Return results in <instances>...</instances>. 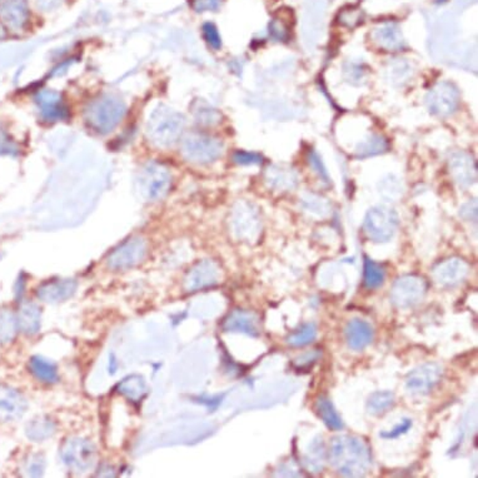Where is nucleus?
Listing matches in <instances>:
<instances>
[{
    "mask_svg": "<svg viewBox=\"0 0 478 478\" xmlns=\"http://www.w3.org/2000/svg\"><path fill=\"white\" fill-rule=\"evenodd\" d=\"M302 208L308 215L326 218L331 213V203L318 194H306L302 198Z\"/></svg>",
    "mask_w": 478,
    "mask_h": 478,
    "instance_id": "72a5a7b5",
    "label": "nucleus"
},
{
    "mask_svg": "<svg viewBox=\"0 0 478 478\" xmlns=\"http://www.w3.org/2000/svg\"><path fill=\"white\" fill-rule=\"evenodd\" d=\"M138 187L144 200L150 202L163 200L171 189V171L162 163L150 162L139 171Z\"/></svg>",
    "mask_w": 478,
    "mask_h": 478,
    "instance_id": "39448f33",
    "label": "nucleus"
},
{
    "mask_svg": "<svg viewBox=\"0 0 478 478\" xmlns=\"http://www.w3.org/2000/svg\"><path fill=\"white\" fill-rule=\"evenodd\" d=\"M320 357V352L318 350H312V352H308L306 355H303L302 357H298L296 359V364L302 368V367H306V366H311V364L314 363L317 359Z\"/></svg>",
    "mask_w": 478,
    "mask_h": 478,
    "instance_id": "603ef678",
    "label": "nucleus"
},
{
    "mask_svg": "<svg viewBox=\"0 0 478 478\" xmlns=\"http://www.w3.org/2000/svg\"><path fill=\"white\" fill-rule=\"evenodd\" d=\"M148 252L147 241L132 237L119 244L107 258L108 267L113 271H127L142 263Z\"/></svg>",
    "mask_w": 478,
    "mask_h": 478,
    "instance_id": "9d476101",
    "label": "nucleus"
},
{
    "mask_svg": "<svg viewBox=\"0 0 478 478\" xmlns=\"http://www.w3.org/2000/svg\"><path fill=\"white\" fill-rule=\"evenodd\" d=\"M372 39L381 49L387 51H398L406 45L400 27L392 22L382 23L377 25L372 32Z\"/></svg>",
    "mask_w": 478,
    "mask_h": 478,
    "instance_id": "4be33fe9",
    "label": "nucleus"
},
{
    "mask_svg": "<svg viewBox=\"0 0 478 478\" xmlns=\"http://www.w3.org/2000/svg\"><path fill=\"white\" fill-rule=\"evenodd\" d=\"M412 426H414V422H412L411 418H403L397 426H394V427H393L392 429H390V431H383V432H381L379 435H381L382 438H385V440H396V438H398L401 435H406L407 432L412 429Z\"/></svg>",
    "mask_w": 478,
    "mask_h": 478,
    "instance_id": "79ce46f5",
    "label": "nucleus"
},
{
    "mask_svg": "<svg viewBox=\"0 0 478 478\" xmlns=\"http://www.w3.org/2000/svg\"><path fill=\"white\" fill-rule=\"evenodd\" d=\"M30 12L27 0H1L0 19L13 32H21L28 25Z\"/></svg>",
    "mask_w": 478,
    "mask_h": 478,
    "instance_id": "6ab92c4d",
    "label": "nucleus"
},
{
    "mask_svg": "<svg viewBox=\"0 0 478 478\" xmlns=\"http://www.w3.org/2000/svg\"><path fill=\"white\" fill-rule=\"evenodd\" d=\"M318 335V328L315 326V323H304L297 329H294L291 335L287 337V343L291 347H304L311 343L314 342V339Z\"/></svg>",
    "mask_w": 478,
    "mask_h": 478,
    "instance_id": "2f4dec72",
    "label": "nucleus"
},
{
    "mask_svg": "<svg viewBox=\"0 0 478 478\" xmlns=\"http://www.w3.org/2000/svg\"><path fill=\"white\" fill-rule=\"evenodd\" d=\"M16 321L18 328L21 329L24 335H36L42 324L40 308L33 302H24L19 308Z\"/></svg>",
    "mask_w": 478,
    "mask_h": 478,
    "instance_id": "b1692460",
    "label": "nucleus"
},
{
    "mask_svg": "<svg viewBox=\"0 0 478 478\" xmlns=\"http://www.w3.org/2000/svg\"><path fill=\"white\" fill-rule=\"evenodd\" d=\"M398 228V215L392 208L377 206L364 217V235L374 243H387L392 239Z\"/></svg>",
    "mask_w": 478,
    "mask_h": 478,
    "instance_id": "0eeeda50",
    "label": "nucleus"
},
{
    "mask_svg": "<svg viewBox=\"0 0 478 478\" xmlns=\"http://www.w3.org/2000/svg\"><path fill=\"white\" fill-rule=\"evenodd\" d=\"M385 271L381 264L364 258L363 283L368 289H377L385 283Z\"/></svg>",
    "mask_w": 478,
    "mask_h": 478,
    "instance_id": "473e14b6",
    "label": "nucleus"
},
{
    "mask_svg": "<svg viewBox=\"0 0 478 478\" xmlns=\"http://www.w3.org/2000/svg\"><path fill=\"white\" fill-rule=\"evenodd\" d=\"M64 0H36V8L42 12H54L62 7Z\"/></svg>",
    "mask_w": 478,
    "mask_h": 478,
    "instance_id": "3c124183",
    "label": "nucleus"
},
{
    "mask_svg": "<svg viewBox=\"0 0 478 478\" xmlns=\"http://www.w3.org/2000/svg\"><path fill=\"white\" fill-rule=\"evenodd\" d=\"M77 282L74 279H57L44 283L38 288L36 296L39 300L48 303H58L69 300L77 291Z\"/></svg>",
    "mask_w": 478,
    "mask_h": 478,
    "instance_id": "412c9836",
    "label": "nucleus"
},
{
    "mask_svg": "<svg viewBox=\"0 0 478 478\" xmlns=\"http://www.w3.org/2000/svg\"><path fill=\"white\" fill-rule=\"evenodd\" d=\"M44 468H45V459L40 455H33V456L29 457L28 461L25 462L27 476L39 477L43 475Z\"/></svg>",
    "mask_w": 478,
    "mask_h": 478,
    "instance_id": "a19ab883",
    "label": "nucleus"
},
{
    "mask_svg": "<svg viewBox=\"0 0 478 478\" xmlns=\"http://www.w3.org/2000/svg\"><path fill=\"white\" fill-rule=\"evenodd\" d=\"M117 390L127 400L130 401V402H136V403L142 402L148 392V387H147L145 381L142 376H138V374H132V376L126 377L123 381H121Z\"/></svg>",
    "mask_w": 478,
    "mask_h": 478,
    "instance_id": "a878e982",
    "label": "nucleus"
},
{
    "mask_svg": "<svg viewBox=\"0 0 478 478\" xmlns=\"http://www.w3.org/2000/svg\"><path fill=\"white\" fill-rule=\"evenodd\" d=\"M223 0H193L192 7L197 13L217 12L221 8Z\"/></svg>",
    "mask_w": 478,
    "mask_h": 478,
    "instance_id": "09e8293b",
    "label": "nucleus"
},
{
    "mask_svg": "<svg viewBox=\"0 0 478 478\" xmlns=\"http://www.w3.org/2000/svg\"><path fill=\"white\" fill-rule=\"evenodd\" d=\"M315 411L322 422L332 431H341L344 427L342 417L337 412L333 403L327 397H318L315 401Z\"/></svg>",
    "mask_w": 478,
    "mask_h": 478,
    "instance_id": "bb28decb",
    "label": "nucleus"
},
{
    "mask_svg": "<svg viewBox=\"0 0 478 478\" xmlns=\"http://www.w3.org/2000/svg\"><path fill=\"white\" fill-rule=\"evenodd\" d=\"M459 91L450 82H440L426 95L429 112L437 117L453 115L459 106Z\"/></svg>",
    "mask_w": 478,
    "mask_h": 478,
    "instance_id": "f8f14e48",
    "label": "nucleus"
},
{
    "mask_svg": "<svg viewBox=\"0 0 478 478\" xmlns=\"http://www.w3.org/2000/svg\"><path fill=\"white\" fill-rule=\"evenodd\" d=\"M202 30H203V36H204V39H206L208 45L215 50L221 49V36H219V33H218V29L215 28V24H212V23H206V24L203 25Z\"/></svg>",
    "mask_w": 478,
    "mask_h": 478,
    "instance_id": "c03bdc74",
    "label": "nucleus"
},
{
    "mask_svg": "<svg viewBox=\"0 0 478 478\" xmlns=\"http://www.w3.org/2000/svg\"><path fill=\"white\" fill-rule=\"evenodd\" d=\"M27 401L21 392L9 385H0V422H13L22 418L27 411Z\"/></svg>",
    "mask_w": 478,
    "mask_h": 478,
    "instance_id": "a211bd4d",
    "label": "nucleus"
},
{
    "mask_svg": "<svg viewBox=\"0 0 478 478\" xmlns=\"http://www.w3.org/2000/svg\"><path fill=\"white\" fill-rule=\"evenodd\" d=\"M221 270L215 261L204 259L192 267L184 278L187 292H197L219 283Z\"/></svg>",
    "mask_w": 478,
    "mask_h": 478,
    "instance_id": "ddd939ff",
    "label": "nucleus"
},
{
    "mask_svg": "<svg viewBox=\"0 0 478 478\" xmlns=\"http://www.w3.org/2000/svg\"><path fill=\"white\" fill-rule=\"evenodd\" d=\"M327 457H328V452L326 449V443L323 441V437L317 435L311 441L307 450L304 452L303 464L307 467L308 471L318 473L324 468L326 462H327Z\"/></svg>",
    "mask_w": 478,
    "mask_h": 478,
    "instance_id": "393cba45",
    "label": "nucleus"
},
{
    "mask_svg": "<svg viewBox=\"0 0 478 478\" xmlns=\"http://www.w3.org/2000/svg\"><path fill=\"white\" fill-rule=\"evenodd\" d=\"M60 457L68 468L83 473L93 468L97 461V449L86 438L72 437L62 444Z\"/></svg>",
    "mask_w": 478,
    "mask_h": 478,
    "instance_id": "6e6552de",
    "label": "nucleus"
},
{
    "mask_svg": "<svg viewBox=\"0 0 478 478\" xmlns=\"http://www.w3.org/2000/svg\"><path fill=\"white\" fill-rule=\"evenodd\" d=\"M414 75V69L406 59H393L385 68V78L393 86H403Z\"/></svg>",
    "mask_w": 478,
    "mask_h": 478,
    "instance_id": "c85d7f7f",
    "label": "nucleus"
},
{
    "mask_svg": "<svg viewBox=\"0 0 478 478\" xmlns=\"http://www.w3.org/2000/svg\"><path fill=\"white\" fill-rule=\"evenodd\" d=\"M329 461L346 477H363L372 467L370 446L357 435H337L329 449Z\"/></svg>",
    "mask_w": 478,
    "mask_h": 478,
    "instance_id": "f257e3e1",
    "label": "nucleus"
},
{
    "mask_svg": "<svg viewBox=\"0 0 478 478\" xmlns=\"http://www.w3.org/2000/svg\"><path fill=\"white\" fill-rule=\"evenodd\" d=\"M338 21L343 25H346L348 28H353V27L358 25L359 23L363 22V13H362L361 9H357V8L344 9L339 13Z\"/></svg>",
    "mask_w": 478,
    "mask_h": 478,
    "instance_id": "ea45409f",
    "label": "nucleus"
},
{
    "mask_svg": "<svg viewBox=\"0 0 478 478\" xmlns=\"http://www.w3.org/2000/svg\"><path fill=\"white\" fill-rule=\"evenodd\" d=\"M470 274V264L464 259L451 257L435 265L432 276L438 286L453 288L464 283Z\"/></svg>",
    "mask_w": 478,
    "mask_h": 478,
    "instance_id": "4468645a",
    "label": "nucleus"
},
{
    "mask_svg": "<svg viewBox=\"0 0 478 478\" xmlns=\"http://www.w3.org/2000/svg\"><path fill=\"white\" fill-rule=\"evenodd\" d=\"M459 215L464 218V221H477V203L475 200L468 202L467 204H464V207L461 208Z\"/></svg>",
    "mask_w": 478,
    "mask_h": 478,
    "instance_id": "8fccbe9b",
    "label": "nucleus"
},
{
    "mask_svg": "<svg viewBox=\"0 0 478 478\" xmlns=\"http://www.w3.org/2000/svg\"><path fill=\"white\" fill-rule=\"evenodd\" d=\"M366 77H367V69L363 64L352 62L344 65V78L350 84L359 86L366 80Z\"/></svg>",
    "mask_w": 478,
    "mask_h": 478,
    "instance_id": "4c0bfd02",
    "label": "nucleus"
},
{
    "mask_svg": "<svg viewBox=\"0 0 478 478\" xmlns=\"http://www.w3.org/2000/svg\"><path fill=\"white\" fill-rule=\"evenodd\" d=\"M182 156L194 165L213 163L223 153V143L218 138L204 133H191L182 142Z\"/></svg>",
    "mask_w": 478,
    "mask_h": 478,
    "instance_id": "423d86ee",
    "label": "nucleus"
},
{
    "mask_svg": "<svg viewBox=\"0 0 478 478\" xmlns=\"http://www.w3.org/2000/svg\"><path fill=\"white\" fill-rule=\"evenodd\" d=\"M443 376L442 367L435 362L423 363L407 374L405 390L414 397L427 396L441 382Z\"/></svg>",
    "mask_w": 478,
    "mask_h": 478,
    "instance_id": "9b49d317",
    "label": "nucleus"
},
{
    "mask_svg": "<svg viewBox=\"0 0 478 478\" xmlns=\"http://www.w3.org/2000/svg\"><path fill=\"white\" fill-rule=\"evenodd\" d=\"M18 153L16 144L12 141L7 132L0 127V154H7V156H14Z\"/></svg>",
    "mask_w": 478,
    "mask_h": 478,
    "instance_id": "49530a36",
    "label": "nucleus"
},
{
    "mask_svg": "<svg viewBox=\"0 0 478 478\" xmlns=\"http://www.w3.org/2000/svg\"><path fill=\"white\" fill-rule=\"evenodd\" d=\"M229 227L238 241L253 243L262 233V218L258 208L248 200H239L230 212Z\"/></svg>",
    "mask_w": 478,
    "mask_h": 478,
    "instance_id": "20e7f679",
    "label": "nucleus"
},
{
    "mask_svg": "<svg viewBox=\"0 0 478 478\" xmlns=\"http://www.w3.org/2000/svg\"><path fill=\"white\" fill-rule=\"evenodd\" d=\"M270 36L277 42H285L288 38V29L280 19H273L270 24Z\"/></svg>",
    "mask_w": 478,
    "mask_h": 478,
    "instance_id": "de8ad7c7",
    "label": "nucleus"
},
{
    "mask_svg": "<svg viewBox=\"0 0 478 478\" xmlns=\"http://www.w3.org/2000/svg\"><path fill=\"white\" fill-rule=\"evenodd\" d=\"M264 180L270 188L278 192H288L298 184V176L296 171L287 165H270L264 173Z\"/></svg>",
    "mask_w": 478,
    "mask_h": 478,
    "instance_id": "5701e85b",
    "label": "nucleus"
},
{
    "mask_svg": "<svg viewBox=\"0 0 478 478\" xmlns=\"http://www.w3.org/2000/svg\"><path fill=\"white\" fill-rule=\"evenodd\" d=\"M56 423L50 420L49 417L40 416L29 422L25 427V433L29 440L34 442H40L50 438L56 433Z\"/></svg>",
    "mask_w": 478,
    "mask_h": 478,
    "instance_id": "cd10ccee",
    "label": "nucleus"
},
{
    "mask_svg": "<svg viewBox=\"0 0 478 478\" xmlns=\"http://www.w3.org/2000/svg\"><path fill=\"white\" fill-rule=\"evenodd\" d=\"M233 162L239 165H258L263 162V158L258 153L238 150L233 154Z\"/></svg>",
    "mask_w": 478,
    "mask_h": 478,
    "instance_id": "37998d69",
    "label": "nucleus"
},
{
    "mask_svg": "<svg viewBox=\"0 0 478 478\" xmlns=\"http://www.w3.org/2000/svg\"><path fill=\"white\" fill-rule=\"evenodd\" d=\"M449 168L453 180L459 187H470L477 180V165L468 153L457 150L449 158Z\"/></svg>",
    "mask_w": 478,
    "mask_h": 478,
    "instance_id": "dca6fc26",
    "label": "nucleus"
},
{
    "mask_svg": "<svg viewBox=\"0 0 478 478\" xmlns=\"http://www.w3.org/2000/svg\"><path fill=\"white\" fill-rule=\"evenodd\" d=\"M388 150V142L383 136H372L358 144L356 156L359 158L373 157Z\"/></svg>",
    "mask_w": 478,
    "mask_h": 478,
    "instance_id": "f704fd0d",
    "label": "nucleus"
},
{
    "mask_svg": "<svg viewBox=\"0 0 478 478\" xmlns=\"http://www.w3.org/2000/svg\"><path fill=\"white\" fill-rule=\"evenodd\" d=\"M18 321L9 309H0V343H9L14 339Z\"/></svg>",
    "mask_w": 478,
    "mask_h": 478,
    "instance_id": "c9c22d12",
    "label": "nucleus"
},
{
    "mask_svg": "<svg viewBox=\"0 0 478 478\" xmlns=\"http://www.w3.org/2000/svg\"><path fill=\"white\" fill-rule=\"evenodd\" d=\"M308 163L312 167V169L318 174V177L321 178L322 182L328 183V173H327L326 168H324V165L322 163L321 158H320V156H318L315 152H309V154H308Z\"/></svg>",
    "mask_w": 478,
    "mask_h": 478,
    "instance_id": "a18cd8bd",
    "label": "nucleus"
},
{
    "mask_svg": "<svg viewBox=\"0 0 478 478\" xmlns=\"http://www.w3.org/2000/svg\"><path fill=\"white\" fill-rule=\"evenodd\" d=\"M127 113L124 101L115 94H101L88 103L84 109V121L88 128L98 134H108L115 130Z\"/></svg>",
    "mask_w": 478,
    "mask_h": 478,
    "instance_id": "f03ea898",
    "label": "nucleus"
},
{
    "mask_svg": "<svg viewBox=\"0 0 478 478\" xmlns=\"http://www.w3.org/2000/svg\"><path fill=\"white\" fill-rule=\"evenodd\" d=\"M194 115L197 121L203 126H213L221 119V115L215 109L208 107L206 104H200V107L194 110Z\"/></svg>",
    "mask_w": 478,
    "mask_h": 478,
    "instance_id": "58836bf2",
    "label": "nucleus"
},
{
    "mask_svg": "<svg viewBox=\"0 0 478 478\" xmlns=\"http://www.w3.org/2000/svg\"><path fill=\"white\" fill-rule=\"evenodd\" d=\"M379 194L387 202H396L403 195V186L396 176H387L381 180L379 186Z\"/></svg>",
    "mask_w": 478,
    "mask_h": 478,
    "instance_id": "e433bc0d",
    "label": "nucleus"
},
{
    "mask_svg": "<svg viewBox=\"0 0 478 478\" xmlns=\"http://www.w3.org/2000/svg\"><path fill=\"white\" fill-rule=\"evenodd\" d=\"M34 101L44 121H65L69 117V109L63 99V95L56 91H39L34 97Z\"/></svg>",
    "mask_w": 478,
    "mask_h": 478,
    "instance_id": "2eb2a0df",
    "label": "nucleus"
},
{
    "mask_svg": "<svg viewBox=\"0 0 478 478\" xmlns=\"http://www.w3.org/2000/svg\"><path fill=\"white\" fill-rule=\"evenodd\" d=\"M30 371L44 383H56L58 381L57 366L40 356H34L29 362Z\"/></svg>",
    "mask_w": 478,
    "mask_h": 478,
    "instance_id": "c756f323",
    "label": "nucleus"
},
{
    "mask_svg": "<svg viewBox=\"0 0 478 478\" xmlns=\"http://www.w3.org/2000/svg\"><path fill=\"white\" fill-rule=\"evenodd\" d=\"M222 328L224 332L242 333L256 338L261 335V320L254 312L236 309L224 318Z\"/></svg>",
    "mask_w": 478,
    "mask_h": 478,
    "instance_id": "f3484780",
    "label": "nucleus"
},
{
    "mask_svg": "<svg viewBox=\"0 0 478 478\" xmlns=\"http://www.w3.org/2000/svg\"><path fill=\"white\" fill-rule=\"evenodd\" d=\"M396 403V397L391 391H376L367 400V412L372 416L387 414Z\"/></svg>",
    "mask_w": 478,
    "mask_h": 478,
    "instance_id": "7c9ffc66",
    "label": "nucleus"
},
{
    "mask_svg": "<svg viewBox=\"0 0 478 478\" xmlns=\"http://www.w3.org/2000/svg\"><path fill=\"white\" fill-rule=\"evenodd\" d=\"M186 127L184 117L167 106H158L147 121L145 133L150 142L159 148L177 143Z\"/></svg>",
    "mask_w": 478,
    "mask_h": 478,
    "instance_id": "7ed1b4c3",
    "label": "nucleus"
},
{
    "mask_svg": "<svg viewBox=\"0 0 478 478\" xmlns=\"http://www.w3.org/2000/svg\"><path fill=\"white\" fill-rule=\"evenodd\" d=\"M438 1H444V0H438Z\"/></svg>",
    "mask_w": 478,
    "mask_h": 478,
    "instance_id": "864d4df0",
    "label": "nucleus"
},
{
    "mask_svg": "<svg viewBox=\"0 0 478 478\" xmlns=\"http://www.w3.org/2000/svg\"><path fill=\"white\" fill-rule=\"evenodd\" d=\"M373 327L371 323H368L361 318L350 320L344 328V337L346 342L348 344L350 350H363L367 348L372 341H373Z\"/></svg>",
    "mask_w": 478,
    "mask_h": 478,
    "instance_id": "aec40b11",
    "label": "nucleus"
},
{
    "mask_svg": "<svg viewBox=\"0 0 478 478\" xmlns=\"http://www.w3.org/2000/svg\"><path fill=\"white\" fill-rule=\"evenodd\" d=\"M427 292V282L416 274L402 276L393 283L391 302L400 309H408L421 303Z\"/></svg>",
    "mask_w": 478,
    "mask_h": 478,
    "instance_id": "1a4fd4ad",
    "label": "nucleus"
}]
</instances>
